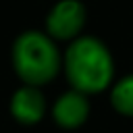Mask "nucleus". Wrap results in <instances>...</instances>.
<instances>
[{
  "mask_svg": "<svg viewBox=\"0 0 133 133\" xmlns=\"http://www.w3.org/2000/svg\"><path fill=\"white\" fill-rule=\"evenodd\" d=\"M10 60L17 77L25 85L35 87L50 83L62 66L56 42L48 33H42L37 29H29L17 35V39L12 42Z\"/></svg>",
  "mask_w": 133,
  "mask_h": 133,
  "instance_id": "f03ea898",
  "label": "nucleus"
},
{
  "mask_svg": "<svg viewBox=\"0 0 133 133\" xmlns=\"http://www.w3.org/2000/svg\"><path fill=\"white\" fill-rule=\"evenodd\" d=\"M62 66L71 87L83 94H98L106 89L114 75V62L108 48L91 35H79L69 44Z\"/></svg>",
  "mask_w": 133,
  "mask_h": 133,
  "instance_id": "f257e3e1",
  "label": "nucleus"
},
{
  "mask_svg": "<svg viewBox=\"0 0 133 133\" xmlns=\"http://www.w3.org/2000/svg\"><path fill=\"white\" fill-rule=\"evenodd\" d=\"M10 114L21 125H35L46 114V98L35 85H21L10 98Z\"/></svg>",
  "mask_w": 133,
  "mask_h": 133,
  "instance_id": "20e7f679",
  "label": "nucleus"
},
{
  "mask_svg": "<svg viewBox=\"0 0 133 133\" xmlns=\"http://www.w3.org/2000/svg\"><path fill=\"white\" fill-rule=\"evenodd\" d=\"M110 104L116 112L133 116V73L118 79L110 91Z\"/></svg>",
  "mask_w": 133,
  "mask_h": 133,
  "instance_id": "423d86ee",
  "label": "nucleus"
},
{
  "mask_svg": "<svg viewBox=\"0 0 133 133\" xmlns=\"http://www.w3.org/2000/svg\"><path fill=\"white\" fill-rule=\"evenodd\" d=\"M85 25V6L79 0H58L46 17V33L56 42H73Z\"/></svg>",
  "mask_w": 133,
  "mask_h": 133,
  "instance_id": "7ed1b4c3",
  "label": "nucleus"
},
{
  "mask_svg": "<svg viewBox=\"0 0 133 133\" xmlns=\"http://www.w3.org/2000/svg\"><path fill=\"white\" fill-rule=\"evenodd\" d=\"M89 116V102L87 94L71 89L64 91L52 106V118L62 129H77Z\"/></svg>",
  "mask_w": 133,
  "mask_h": 133,
  "instance_id": "39448f33",
  "label": "nucleus"
}]
</instances>
